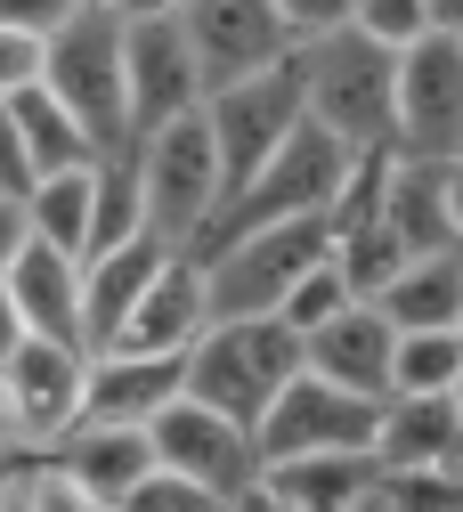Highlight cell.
I'll list each match as a JSON object with an SVG mask.
<instances>
[{
    "label": "cell",
    "instance_id": "obj_1",
    "mask_svg": "<svg viewBox=\"0 0 463 512\" xmlns=\"http://www.w3.org/2000/svg\"><path fill=\"white\" fill-rule=\"evenodd\" d=\"M293 374H301V334L293 326H277V317H212L179 358V399H195V407H212V415L252 431L260 407Z\"/></svg>",
    "mask_w": 463,
    "mask_h": 512
},
{
    "label": "cell",
    "instance_id": "obj_2",
    "mask_svg": "<svg viewBox=\"0 0 463 512\" xmlns=\"http://www.w3.org/2000/svg\"><path fill=\"white\" fill-rule=\"evenodd\" d=\"M293 74H301V122L309 131H325L350 155L390 147V49H374V41H358L342 25L325 41H301Z\"/></svg>",
    "mask_w": 463,
    "mask_h": 512
},
{
    "label": "cell",
    "instance_id": "obj_3",
    "mask_svg": "<svg viewBox=\"0 0 463 512\" xmlns=\"http://www.w3.org/2000/svg\"><path fill=\"white\" fill-rule=\"evenodd\" d=\"M41 90L74 114L90 155H122L130 147V122H122V17L114 9H74L57 33H41Z\"/></svg>",
    "mask_w": 463,
    "mask_h": 512
},
{
    "label": "cell",
    "instance_id": "obj_4",
    "mask_svg": "<svg viewBox=\"0 0 463 512\" xmlns=\"http://www.w3.org/2000/svg\"><path fill=\"white\" fill-rule=\"evenodd\" d=\"M130 163H139V212L155 236H171L179 252L212 228L228 179H220V155H212V131H204V106L163 122V131H147L139 147H130Z\"/></svg>",
    "mask_w": 463,
    "mask_h": 512
},
{
    "label": "cell",
    "instance_id": "obj_5",
    "mask_svg": "<svg viewBox=\"0 0 463 512\" xmlns=\"http://www.w3.org/2000/svg\"><path fill=\"white\" fill-rule=\"evenodd\" d=\"M325 220H277V228H244V236H220L204 252H187L195 269H204V301L212 317H277L285 285L325 261Z\"/></svg>",
    "mask_w": 463,
    "mask_h": 512
},
{
    "label": "cell",
    "instance_id": "obj_6",
    "mask_svg": "<svg viewBox=\"0 0 463 512\" xmlns=\"http://www.w3.org/2000/svg\"><path fill=\"white\" fill-rule=\"evenodd\" d=\"M390 155L463 163V33H423L390 57Z\"/></svg>",
    "mask_w": 463,
    "mask_h": 512
},
{
    "label": "cell",
    "instance_id": "obj_7",
    "mask_svg": "<svg viewBox=\"0 0 463 512\" xmlns=\"http://www.w3.org/2000/svg\"><path fill=\"white\" fill-rule=\"evenodd\" d=\"M204 131H212V155H220V179L244 187L260 163H269L293 131H301V74H293V49L277 66H260L244 82H220L204 98Z\"/></svg>",
    "mask_w": 463,
    "mask_h": 512
},
{
    "label": "cell",
    "instance_id": "obj_8",
    "mask_svg": "<svg viewBox=\"0 0 463 512\" xmlns=\"http://www.w3.org/2000/svg\"><path fill=\"white\" fill-rule=\"evenodd\" d=\"M147 456L179 480H195L212 504H236L252 480H260V456H252V431L195 407V399H171L155 423H147Z\"/></svg>",
    "mask_w": 463,
    "mask_h": 512
},
{
    "label": "cell",
    "instance_id": "obj_9",
    "mask_svg": "<svg viewBox=\"0 0 463 512\" xmlns=\"http://www.w3.org/2000/svg\"><path fill=\"white\" fill-rule=\"evenodd\" d=\"M374 228L423 261V252H463V163H431V155H390L382 163V196H374Z\"/></svg>",
    "mask_w": 463,
    "mask_h": 512
},
{
    "label": "cell",
    "instance_id": "obj_10",
    "mask_svg": "<svg viewBox=\"0 0 463 512\" xmlns=\"http://www.w3.org/2000/svg\"><path fill=\"white\" fill-rule=\"evenodd\" d=\"M204 106V82H195V57L179 41L171 17H122V122H130V147L163 122Z\"/></svg>",
    "mask_w": 463,
    "mask_h": 512
},
{
    "label": "cell",
    "instance_id": "obj_11",
    "mask_svg": "<svg viewBox=\"0 0 463 512\" xmlns=\"http://www.w3.org/2000/svg\"><path fill=\"white\" fill-rule=\"evenodd\" d=\"M366 423H374V399H350V391H334V382H317V374L301 366L285 391L260 407L252 456H260V464H285V456H334V447H366Z\"/></svg>",
    "mask_w": 463,
    "mask_h": 512
},
{
    "label": "cell",
    "instance_id": "obj_12",
    "mask_svg": "<svg viewBox=\"0 0 463 512\" xmlns=\"http://www.w3.org/2000/svg\"><path fill=\"white\" fill-rule=\"evenodd\" d=\"M171 25H179V41H187V57H195L204 98H212L220 82H244V74H260V66H277V57L293 49L269 0H179Z\"/></svg>",
    "mask_w": 463,
    "mask_h": 512
},
{
    "label": "cell",
    "instance_id": "obj_13",
    "mask_svg": "<svg viewBox=\"0 0 463 512\" xmlns=\"http://www.w3.org/2000/svg\"><path fill=\"white\" fill-rule=\"evenodd\" d=\"M82 382H90V350L25 334L9 358H0V399H9L17 439L25 447H49L65 423H82Z\"/></svg>",
    "mask_w": 463,
    "mask_h": 512
},
{
    "label": "cell",
    "instance_id": "obj_14",
    "mask_svg": "<svg viewBox=\"0 0 463 512\" xmlns=\"http://www.w3.org/2000/svg\"><path fill=\"white\" fill-rule=\"evenodd\" d=\"M366 456H374V472H463V399L455 391L374 399Z\"/></svg>",
    "mask_w": 463,
    "mask_h": 512
},
{
    "label": "cell",
    "instance_id": "obj_15",
    "mask_svg": "<svg viewBox=\"0 0 463 512\" xmlns=\"http://www.w3.org/2000/svg\"><path fill=\"white\" fill-rule=\"evenodd\" d=\"M212 326V301H204V269L171 252V261L147 277V293L122 309V326L98 350H130V358H187V342Z\"/></svg>",
    "mask_w": 463,
    "mask_h": 512
},
{
    "label": "cell",
    "instance_id": "obj_16",
    "mask_svg": "<svg viewBox=\"0 0 463 512\" xmlns=\"http://www.w3.org/2000/svg\"><path fill=\"white\" fill-rule=\"evenodd\" d=\"M0 285H9L25 334L90 350V334H82V261H65V252H49V244L25 236V244L9 252V269H0Z\"/></svg>",
    "mask_w": 463,
    "mask_h": 512
},
{
    "label": "cell",
    "instance_id": "obj_17",
    "mask_svg": "<svg viewBox=\"0 0 463 512\" xmlns=\"http://www.w3.org/2000/svg\"><path fill=\"white\" fill-rule=\"evenodd\" d=\"M301 366L317 382H334V391H350V399H382L390 391V326L374 317V301H350L317 334H301Z\"/></svg>",
    "mask_w": 463,
    "mask_h": 512
},
{
    "label": "cell",
    "instance_id": "obj_18",
    "mask_svg": "<svg viewBox=\"0 0 463 512\" xmlns=\"http://www.w3.org/2000/svg\"><path fill=\"white\" fill-rule=\"evenodd\" d=\"M41 456H49L65 480H74L90 504H106V512L122 504V488H130V480H139V472L155 464L139 423H90V415H82V423H65V431L41 447Z\"/></svg>",
    "mask_w": 463,
    "mask_h": 512
},
{
    "label": "cell",
    "instance_id": "obj_19",
    "mask_svg": "<svg viewBox=\"0 0 463 512\" xmlns=\"http://www.w3.org/2000/svg\"><path fill=\"white\" fill-rule=\"evenodd\" d=\"M171 236H155V228H139V236H122V244H106V252H90L82 261V334H90V350L122 326V309L147 293V277L171 261Z\"/></svg>",
    "mask_w": 463,
    "mask_h": 512
},
{
    "label": "cell",
    "instance_id": "obj_20",
    "mask_svg": "<svg viewBox=\"0 0 463 512\" xmlns=\"http://www.w3.org/2000/svg\"><path fill=\"white\" fill-rule=\"evenodd\" d=\"M179 399V358H130V350H90L82 382V415L90 423H155Z\"/></svg>",
    "mask_w": 463,
    "mask_h": 512
},
{
    "label": "cell",
    "instance_id": "obj_21",
    "mask_svg": "<svg viewBox=\"0 0 463 512\" xmlns=\"http://www.w3.org/2000/svg\"><path fill=\"white\" fill-rule=\"evenodd\" d=\"M374 317L390 334H415V326H463V252H423V261H399L374 293Z\"/></svg>",
    "mask_w": 463,
    "mask_h": 512
},
{
    "label": "cell",
    "instance_id": "obj_22",
    "mask_svg": "<svg viewBox=\"0 0 463 512\" xmlns=\"http://www.w3.org/2000/svg\"><path fill=\"white\" fill-rule=\"evenodd\" d=\"M260 488L285 496L293 512H350L374 488V456L366 447H334V456H285V464H260Z\"/></svg>",
    "mask_w": 463,
    "mask_h": 512
},
{
    "label": "cell",
    "instance_id": "obj_23",
    "mask_svg": "<svg viewBox=\"0 0 463 512\" xmlns=\"http://www.w3.org/2000/svg\"><path fill=\"white\" fill-rule=\"evenodd\" d=\"M90 163L41 171V179H25V196H17L25 204V236L49 244V252H65V261H82V252H90Z\"/></svg>",
    "mask_w": 463,
    "mask_h": 512
},
{
    "label": "cell",
    "instance_id": "obj_24",
    "mask_svg": "<svg viewBox=\"0 0 463 512\" xmlns=\"http://www.w3.org/2000/svg\"><path fill=\"white\" fill-rule=\"evenodd\" d=\"M455 382H463V326L390 334V391L382 399H423V391H455Z\"/></svg>",
    "mask_w": 463,
    "mask_h": 512
},
{
    "label": "cell",
    "instance_id": "obj_25",
    "mask_svg": "<svg viewBox=\"0 0 463 512\" xmlns=\"http://www.w3.org/2000/svg\"><path fill=\"white\" fill-rule=\"evenodd\" d=\"M9 114H17V147H25V179L90 163V139L74 131V114H65V106H57L49 90H17V98H9Z\"/></svg>",
    "mask_w": 463,
    "mask_h": 512
},
{
    "label": "cell",
    "instance_id": "obj_26",
    "mask_svg": "<svg viewBox=\"0 0 463 512\" xmlns=\"http://www.w3.org/2000/svg\"><path fill=\"white\" fill-rule=\"evenodd\" d=\"M139 228H147V212H139V163H130V147L98 155L90 163V252L139 236ZM90 252H82V261H90Z\"/></svg>",
    "mask_w": 463,
    "mask_h": 512
},
{
    "label": "cell",
    "instance_id": "obj_27",
    "mask_svg": "<svg viewBox=\"0 0 463 512\" xmlns=\"http://www.w3.org/2000/svg\"><path fill=\"white\" fill-rule=\"evenodd\" d=\"M358 293H350V277L334 269V244H325V261H309L293 285H285V301H277V326H293V334H317L325 317H342Z\"/></svg>",
    "mask_w": 463,
    "mask_h": 512
},
{
    "label": "cell",
    "instance_id": "obj_28",
    "mask_svg": "<svg viewBox=\"0 0 463 512\" xmlns=\"http://www.w3.org/2000/svg\"><path fill=\"white\" fill-rule=\"evenodd\" d=\"M350 33L399 57V49H415L423 33H439V25H431V0H350Z\"/></svg>",
    "mask_w": 463,
    "mask_h": 512
},
{
    "label": "cell",
    "instance_id": "obj_29",
    "mask_svg": "<svg viewBox=\"0 0 463 512\" xmlns=\"http://www.w3.org/2000/svg\"><path fill=\"white\" fill-rule=\"evenodd\" d=\"M390 512H463V472H374Z\"/></svg>",
    "mask_w": 463,
    "mask_h": 512
},
{
    "label": "cell",
    "instance_id": "obj_30",
    "mask_svg": "<svg viewBox=\"0 0 463 512\" xmlns=\"http://www.w3.org/2000/svg\"><path fill=\"white\" fill-rule=\"evenodd\" d=\"M114 512H220L204 488H195V480H179V472H163V464H147L139 480H130L122 488V504Z\"/></svg>",
    "mask_w": 463,
    "mask_h": 512
},
{
    "label": "cell",
    "instance_id": "obj_31",
    "mask_svg": "<svg viewBox=\"0 0 463 512\" xmlns=\"http://www.w3.org/2000/svg\"><path fill=\"white\" fill-rule=\"evenodd\" d=\"M17 496H25V512H106V504H90L74 480H65L41 447H33V464H25V480H17Z\"/></svg>",
    "mask_w": 463,
    "mask_h": 512
},
{
    "label": "cell",
    "instance_id": "obj_32",
    "mask_svg": "<svg viewBox=\"0 0 463 512\" xmlns=\"http://www.w3.org/2000/svg\"><path fill=\"white\" fill-rule=\"evenodd\" d=\"M277 9V25H285V41L301 49V41H325V33H342L350 25V0H269Z\"/></svg>",
    "mask_w": 463,
    "mask_h": 512
},
{
    "label": "cell",
    "instance_id": "obj_33",
    "mask_svg": "<svg viewBox=\"0 0 463 512\" xmlns=\"http://www.w3.org/2000/svg\"><path fill=\"white\" fill-rule=\"evenodd\" d=\"M17 90H41V33L0 25V98H17Z\"/></svg>",
    "mask_w": 463,
    "mask_h": 512
},
{
    "label": "cell",
    "instance_id": "obj_34",
    "mask_svg": "<svg viewBox=\"0 0 463 512\" xmlns=\"http://www.w3.org/2000/svg\"><path fill=\"white\" fill-rule=\"evenodd\" d=\"M65 17H74V0H0V25L17 33H57Z\"/></svg>",
    "mask_w": 463,
    "mask_h": 512
},
{
    "label": "cell",
    "instance_id": "obj_35",
    "mask_svg": "<svg viewBox=\"0 0 463 512\" xmlns=\"http://www.w3.org/2000/svg\"><path fill=\"white\" fill-rule=\"evenodd\" d=\"M0 196H25V147H17V114L0 98Z\"/></svg>",
    "mask_w": 463,
    "mask_h": 512
},
{
    "label": "cell",
    "instance_id": "obj_36",
    "mask_svg": "<svg viewBox=\"0 0 463 512\" xmlns=\"http://www.w3.org/2000/svg\"><path fill=\"white\" fill-rule=\"evenodd\" d=\"M25 244V204L17 196H0V269H9V252Z\"/></svg>",
    "mask_w": 463,
    "mask_h": 512
},
{
    "label": "cell",
    "instance_id": "obj_37",
    "mask_svg": "<svg viewBox=\"0 0 463 512\" xmlns=\"http://www.w3.org/2000/svg\"><path fill=\"white\" fill-rule=\"evenodd\" d=\"M25 342V317H17V301H9V285H0V358H9Z\"/></svg>",
    "mask_w": 463,
    "mask_h": 512
},
{
    "label": "cell",
    "instance_id": "obj_38",
    "mask_svg": "<svg viewBox=\"0 0 463 512\" xmlns=\"http://www.w3.org/2000/svg\"><path fill=\"white\" fill-rule=\"evenodd\" d=\"M228 512H293V504H285V496H269V488H260V480H252V488H244V496H236Z\"/></svg>",
    "mask_w": 463,
    "mask_h": 512
},
{
    "label": "cell",
    "instance_id": "obj_39",
    "mask_svg": "<svg viewBox=\"0 0 463 512\" xmlns=\"http://www.w3.org/2000/svg\"><path fill=\"white\" fill-rule=\"evenodd\" d=\"M25 464H33V447H0V496L25 480Z\"/></svg>",
    "mask_w": 463,
    "mask_h": 512
},
{
    "label": "cell",
    "instance_id": "obj_40",
    "mask_svg": "<svg viewBox=\"0 0 463 512\" xmlns=\"http://www.w3.org/2000/svg\"><path fill=\"white\" fill-rule=\"evenodd\" d=\"M114 17H179V0H122Z\"/></svg>",
    "mask_w": 463,
    "mask_h": 512
},
{
    "label": "cell",
    "instance_id": "obj_41",
    "mask_svg": "<svg viewBox=\"0 0 463 512\" xmlns=\"http://www.w3.org/2000/svg\"><path fill=\"white\" fill-rule=\"evenodd\" d=\"M431 25L439 33H463V0H431Z\"/></svg>",
    "mask_w": 463,
    "mask_h": 512
},
{
    "label": "cell",
    "instance_id": "obj_42",
    "mask_svg": "<svg viewBox=\"0 0 463 512\" xmlns=\"http://www.w3.org/2000/svg\"><path fill=\"white\" fill-rule=\"evenodd\" d=\"M0 447H25V439H17V423H9V399H0Z\"/></svg>",
    "mask_w": 463,
    "mask_h": 512
},
{
    "label": "cell",
    "instance_id": "obj_43",
    "mask_svg": "<svg viewBox=\"0 0 463 512\" xmlns=\"http://www.w3.org/2000/svg\"><path fill=\"white\" fill-rule=\"evenodd\" d=\"M350 512H390V504H382V488H366V496H358Z\"/></svg>",
    "mask_w": 463,
    "mask_h": 512
},
{
    "label": "cell",
    "instance_id": "obj_44",
    "mask_svg": "<svg viewBox=\"0 0 463 512\" xmlns=\"http://www.w3.org/2000/svg\"><path fill=\"white\" fill-rule=\"evenodd\" d=\"M0 512H25V496H17V488H9V496H0Z\"/></svg>",
    "mask_w": 463,
    "mask_h": 512
},
{
    "label": "cell",
    "instance_id": "obj_45",
    "mask_svg": "<svg viewBox=\"0 0 463 512\" xmlns=\"http://www.w3.org/2000/svg\"><path fill=\"white\" fill-rule=\"evenodd\" d=\"M74 9H122V0H74Z\"/></svg>",
    "mask_w": 463,
    "mask_h": 512
},
{
    "label": "cell",
    "instance_id": "obj_46",
    "mask_svg": "<svg viewBox=\"0 0 463 512\" xmlns=\"http://www.w3.org/2000/svg\"><path fill=\"white\" fill-rule=\"evenodd\" d=\"M220 512H228V504H220Z\"/></svg>",
    "mask_w": 463,
    "mask_h": 512
}]
</instances>
